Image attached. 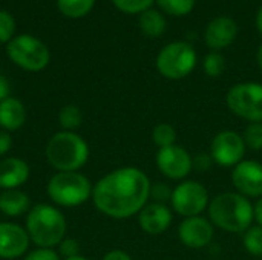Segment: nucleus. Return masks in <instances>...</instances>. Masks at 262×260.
<instances>
[{
    "label": "nucleus",
    "instance_id": "24",
    "mask_svg": "<svg viewBox=\"0 0 262 260\" xmlns=\"http://www.w3.org/2000/svg\"><path fill=\"white\" fill-rule=\"evenodd\" d=\"M244 250L252 256H262V227L252 225L247 231L243 233Z\"/></svg>",
    "mask_w": 262,
    "mask_h": 260
},
{
    "label": "nucleus",
    "instance_id": "1",
    "mask_svg": "<svg viewBox=\"0 0 262 260\" xmlns=\"http://www.w3.org/2000/svg\"><path fill=\"white\" fill-rule=\"evenodd\" d=\"M149 176L137 167H121L103 176L92 190L97 210L114 219L138 215L149 202Z\"/></svg>",
    "mask_w": 262,
    "mask_h": 260
},
{
    "label": "nucleus",
    "instance_id": "34",
    "mask_svg": "<svg viewBox=\"0 0 262 260\" xmlns=\"http://www.w3.org/2000/svg\"><path fill=\"white\" fill-rule=\"evenodd\" d=\"M11 146H12L11 135L6 130H0V156L6 155L9 152Z\"/></svg>",
    "mask_w": 262,
    "mask_h": 260
},
{
    "label": "nucleus",
    "instance_id": "12",
    "mask_svg": "<svg viewBox=\"0 0 262 260\" xmlns=\"http://www.w3.org/2000/svg\"><path fill=\"white\" fill-rule=\"evenodd\" d=\"M215 236V227L209 218L192 216L184 218L178 225V238L181 244L190 250H201L212 244Z\"/></svg>",
    "mask_w": 262,
    "mask_h": 260
},
{
    "label": "nucleus",
    "instance_id": "8",
    "mask_svg": "<svg viewBox=\"0 0 262 260\" xmlns=\"http://www.w3.org/2000/svg\"><path fill=\"white\" fill-rule=\"evenodd\" d=\"M226 104L235 116L247 123H262V84L249 81L232 86Z\"/></svg>",
    "mask_w": 262,
    "mask_h": 260
},
{
    "label": "nucleus",
    "instance_id": "38",
    "mask_svg": "<svg viewBox=\"0 0 262 260\" xmlns=\"http://www.w3.org/2000/svg\"><path fill=\"white\" fill-rule=\"evenodd\" d=\"M256 28H258V31L262 34V6L259 8L258 14H256Z\"/></svg>",
    "mask_w": 262,
    "mask_h": 260
},
{
    "label": "nucleus",
    "instance_id": "19",
    "mask_svg": "<svg viewBox=\"0 0 262 260\" xmlns=\"http://www.w3.org/2000/svg\"><path fill=\"white\" fill-rule=\"evenodd\" d=\"M29 210V198L20 190H5L0 195V211L6 216L15 218Z\"/></svg>",
    "mask_w": 262,
    "mask_h": 260
},
{
    "label": "nucleus",
    "instance_id": "32",
    "mask_svg": "<svg viewBox=\"0 0 262 260\" xmlns=\"http://www.w3.org/2000/svg\"><path fill=\"white\" fill-rule=\"evenodd\" d=\"M80 245L77 241L74 239H63L60 242V254L64 257V259H71V257H75V256H80Z\"/></svg>",
    "mask_w": 262,
    "mask_h": 260
},
{
    "label": "nucleus",
    "instance_id": "9",
    "mask_svg": "<svg viewBox=\"0 0 262 260\" xmlns=\"http://www.w3.org/2000/svg\"><path fill=\"white\" fill-rule=\"evenodd\" d=\"M210 196L207 188L193 179H184L172 190L170 208L173 213L183 218L201 216L207 211Z\"/></svg>",
    "mask_w": 262,
    "mask_h": 260
},
{
    "label": "nucleus",
    "instance_id": "4",
    "mask_svg": "<svg viewBox=\"0 0 262 260\" xmlns=\"http://www.w3.org/2000/svg\"><path fill=\"white\" fill-rule=\"evenodd\" d=\"M88 143L74 132H58L46 146V159L58 172H77L88 162Z\"/></svg>",
    "mask_w": 262,
    "mask_h": 260
},
{
    "label": "nucleus",
    "instance_id": "6",
    "mask_svg": "<svg viewBox=\"0 0 262 260\" xmlns=\"http://www.w3.org/2000/svg\"><path fill=\"white\" fill-rule=\"evenodd\" d=\"M6 55L14 64L29 72H40L51 61L48 46L37 37L28 34L17 35L9 41L6 44Z\"/></svg>",
    "mask_w": 262,
    "mask_h": 260
},
{
    "label": "nucleus",
    "instance_id": "13",
    "mask_svg": "<svg viewBox=\"0 0 262 260\" xmlns=\"http://www.w3.org/2000/svg\"><path fill=\"white\" fill-rule=\"evenodd\" d=\"M232 185L236 193L246 198H262V164L255 159H244L232 169Z\"/></svg>",
    "mask_w": 262,
    "mask_h": 260
},
{
    "label": "nucleus",
    "instance_id": "22",
    "mask_svg": "<svg viewBox=\"0 0 262 260\" xmlns=\"http://www.w3.org/2000/svg\"><path fill=\"white\" fill-rule=\"evenodd\" d=\"M152 141L158 149L177 144V129L169 123H158L152 130Z\"/></svg>",
    "mask_w": 262,
    "mask_h": 260
},
{
    "label": "nucleus",
    "instance_id": "15",
    "mask_svg": "<svg viewBox=\"0 0 262 260\" xmlns=\"http://www.w3.org/2000/svg\"><path fill=\"white\" fill-rule=\"evenodd\" d=\"M28 231L17 224H0V259H17L29 247Z\"/></svg>",
    "mask_w": 262,
    "mask_h": 260
},
{
    "label": "nucleus",
    "instance_id": "2",
    "mask_svg": "<svg viewBox=\"0 0 262 260\" xmlns=\"http://www.w3.org/2000/svg\"><path fill=\"white\" fill-rule=\"evenodd\" d=\"M207 218L213 227L227 233L243 234L253 225V204L236 192H224L210 199Z\"/></svg>",
    "mask_w": 262,
    "mask_h": 260
},
{
    "label": "nucleus",
    "instance_id": "3",
    "mask_svg": "<svg viewBox=\"0 0 262 260\" xmlns=\"http://www.w3.org/2000/svg\"><path fill=\"white\" fill-rule=\"evenodd\" d=\"M29 239L40 248L60 245L66 234V219L60 210L48 204H38L29 210L26 218Z\"/></svg>",
    "mask_w": 262,
    "mask_h": 260
},
{
    "label": "nucleus",
    "instance_id": "18",
    "mask_svg": "<svg viewBox=\"0 0 262 260\" xmlns=\"http://www.w3.org/2000/svg\"><path fill=\"white\" fill-rule=\"evenodd\" d=\"M26 120V110L20 100L8 97L0 103V127L6 132L18 130Z\"/></svg>",
    "mask_w": 262,
    "mask_h": 260
},
{
    "label": "nucleus",
    "instance_id": "28",
    "mask_svg": "<svg viewBox=\"0 0 262 260\" xmlns=\"http://www.w3.org/2000/svg\"><path fill=\"white\" fill-rule=\"evenodd\" d=\"M154 2L155 0H112L115 8L126 14H141L150 9Z\"/></svg>",
    "mask_w": 262,
    "mask_h": 260
},
{
    "label": "nucleus",
    "instance_id": "35",
    "mask_svg": "<svg viewBox=\"0 0 262 260\" xmlns=\"http://www.w3.org/2000/svg\"><path fill=\"white\" fill-rule=\"evenodd\" d=\"M101 260H132V257L126 253V251H121V250H112L109 251L104 257Z\"/></svg>",
    "mask_w": 262,
    "mask_h": 260
},
{
    "label": "nucleus",
    "instance_id": "14",
    "mask_svg": "<svg viewBox=\"0 0 262 260\" xmlns=\"http://www.w3.org/2000/svg\"><path fill=\"white\" fill-rule=\"evenodd\" d=\"M173 221V211L167 204L147 202L144 208L138 213L140 228L152 236L163 234L169 230Z\"/></svg>",
    "mask_w": 262,
    "mask_h": 260
},
{
    "label": "nucleus",
    "instance_id": "26",
    "mask_svg": "<svg viewBox=\"0 0 262 260\" xmlns=\"http://www.w3.org/2000/svg\"><path fill=\"white\" fill-rule=\"evenodd\" d=\"M203 67H204V72H206L210 78H218V77H221L223 72L226 70V60H224V57H223L220 52L212 51V52H209V54L204 57Z\"/></svg>",
    "mask_w": 262,
    "mask_h": 260
},
{
    "label": "nucleus",
    "instance_id": "29",
    "mask_svg": "<svg viewBox=\"0 0 262 260\" xmlns=\"http://www.w3.org/2000/svg\"><path fill=\"white\" fill-rule=\"evenodd\" d=\"M15 32V20L12 14L0 9V43H9L14 38Z\"/></svg>",
    "mask_w": 262,
    "mask_h": 260
},
{
    "label": "nucleus",
    "instance_id": "30",
    "mask_svg": "<svg viewBox=\"0 0 262 260\" xmlns=\"http://www.w3.org/2000/svg\"><path fill=\"white\" fill-rule=\"evenodd\" d=\"M172 190L166 182H154L150 185L149 199L157 204H169L172 198Z\"/></svg>",
    "mask_w": 262,
    "mask_h": 260
},
{
    "label": "nucleus",
    "instance_id": "27",
    "mask_svg": "<svg viewBox=\"0 0 262 260\" xmlns=\"http://www.w3.org/2000/svg\"><path fill=\"white\" fill-rule=\"evenodd\" d=\"M243 139L247 149L253 152L262 150V123H249L244 129Z\"/></svg>",
    "mask_w": 262,
    "mask_h": 260
},
{
    "label": "nucleus",
    "instance_id": "23",
    "mask_svg": "<svg viewBox=\"0 0 262 260\" xmlns=\"http://www.w3.org/2000/svg\"><path fill=\"white\" fill-rule=\"evenodd\" d=\"M58 121H60V126L64 129V132H72L75 129H78L83 121L80 107H77L74 104L64 106L58 113Z\"/></svg>",
    "mask_w": 262,
    "mask_h": 260
},
{
    "label": "nucleus",
    "instance_id": "21",
    "mask_svg": "<svg viewBox=\"0 0 262 260\" xmlns=\"http://www.w3.org/2000/svg\"><path fill=\"white\" fill-rule=\"evenodd\" d=\"M95 0H57L58 11L69 18H81L92 11Z\"/></svg>",
    "mask_w": 262,
    "mask_h": 260
},
{
    "label": "nucleus",
    "instance_id": "31",
    "mask_svg": "<svg viewBox=\"0 0 262 260\" xmlns=\"http://www.w3.org/2000/svg\"><path fill=\"white\" fill-rule=\"evenodd\" d=\"M213 164L215 162H213L210 153H198V155L193 156V170H196L200 173L209 172Z\"/></svg>",
    "mask_w": 262,
    "mask_h": 260
},
{
    "label": "nucleus",
    "instance_id": "33",
    "mask_svg": "<svg viewBox=\"0 0 262 260\" xmlns=\"http://www.w3.org/2000/svg\"><path fill=\"white\" fill-rule=\"evenodd\" d=\"M23 260H60V256L51 248H38L29 253Z\"/></svg>",
    "mask_w": 262,
    "mask_h": 260
},
{
    "label": "nucleus",
    "instance_id": "40",
    "mask_svg": "<svg viewBox=\"0 0 262 260\" xmlns=\"http://www.w3.org/2000/svg\"><path fill=\"white\" fill-rule=\"evenodd\" d=\"M64 260H89V259H86V257H83V256H75V257H71V259H64Z\"/></svg>",
    "mask_w": 262,
    "mask_h": 260
},
{
    "label": "nucleus",
    "instance_id": "16",
    "mask_svg": "<svg viewBox=\"0 0 262 260\" xmlns=\"http://www.w3.org/2000/svg\"><path fill=\"white\" fill-rule=\"evenodd\" d=\"M238 35V25L232 17H215L206 28L204 40L212 51H221L229 48Z\"/></svg>",
    "mask_w": 262,
    "mask_h": 260
},
{
    "label": "nucleus",
    "instance_id": "7",
    "mask_svg": "<svg viewBox=\"0 0 262 260\" xmlns=\"http://www.w3.org/2000/svg\"><path fill=\"white\" fill-rule=\"evenodd\" d=\"M196 66V52L187 41H172L157 55V69L167 80H183Z\"/></svg>",
    "mask_w": 262,
    "mask_h": 260
},
{
    "label": "nucleus",
    "instance_id": "11",
    "mask_svg": "<svg viewBox=\"0 0 262 260\" xmlns=\"http://www.w3.org/2000/svg\"><path fill=\"white\" fill-rule=\"evenodd\" d=\"M155 161L161 175L172 181H184L193 170V156L178 144L158 149Z\"/></svg>",
    "mask_w": 262,
    "mask_h": 260
},
{
    "label": "nucleus",
    "instance_id": "5",
    "mask_svg": "<svg viewBox=\"0 0 262 260\" xmlns=\"http://www.w3.org/2000/svg\"><path fill=\"white\" fill-rule=\"evenodd\" d=\"M91 181L77 172H58L48 184V195L52 202L61 207H77L92 196Z\"/></svg>",
    "mask_w": 262,
    "mask_h": 260
},
{
    "label": "nucleus",
    "instance_id": "17",
    "mask_svg": "<svg viewBox=\"0 0 262 260\" xmlns=\"http://www.w3.org/2000/svg\"><path fill=\"white\" fill-rule=\"evenodd\" d=\"M29 178V166L20 158H6L0 161V188L15 190Z\"/></svg>",
    "mask_w": 262,
    "mask_h": 260
},
{
    "label": "nucleus",
    "instance_id": "39",
    "mask_svg": "<svg viewBox=\"0 0 262 260\" xmlns=\"http://www.w3.org/2000/svg\"><path fill=\"white\" fill-rule=\"evenodd\" d=\"M256 61H258V66L262 70V44L258 48V52H256Z\"/></svg>",
    "mask_w": 262,
    "mask_h": 260
},
{
    "label": "nucleus",
    "instance_id": "10",
    "mask_svg": "<svg viewBox=\"0 0 262 260\" xmlns=\"http://www.w3.org/2000/svg\"><path fill=\"white\" fill-rule=\"evenodd\" d=\"M246 143L243 135L235 130L218 132L210 143V156L220 167H235L246 156Z\"/></svg>",
    "mask_w": 262,
    "mask_h": 260
},
{
    "label": "nucleus",
    "instance_id": "36",
    "mask_svg": "<svg viewBox=\"0 0 262 260\" xmlns=\"http://www.w3.org/2000/svg\"><path fill=\"white\" fill-rule=\"evenodd\" d=\"M9 97V83L6 80V77H3L0 74V103L3 100H6Z\"/></svg>",
    "mask_w": 262,
    "mask_h": 260
},
{
    "label": "nucleus",
    "instance_id": "37",
    "mask_svg": "<svg viewBox=\"0 0 262 260\" xmlns=\"http://www.w3.org/2000/svg\"><path fill=\"white\" fill-rule=\"evenodd\" d=\"M253 215H255V222L256 225L262 227V198L256 201V204L253 205Z\"/></svg>",
    "mask_w": 262,
    "mask_h": 260
},
{
    "label": "nucleus",
    "instance_id": "25",
    "mask_svg": "<svg viewBox=\"0 0 262 260\" xmlns=\"http://www.w3.org/2000/svg\"><path fill=\"white\" fill-rule=\"evenodd\" d=\"M158 6L170 15H187L195 6V0H157Z\"/></svg>",
    "mask_w": 262,
    "mask_h": 260
},
{
    "label": "nucleus",
    "instance_id": "20",
    "mask_svg": "<svg viewBox=\"0 0 262 260\" xmlns=\"http://www.w3.org/2000/svg\"><path fill=\"white\" fill-rule=\"evenodd\" d=\"M138 25H140L141 32L149 38H157V37L163 35V32L166 31L164 15L160 11L152 9V8L140 14Z\"/></svg>",
    "mask_w": 262,
    "mask_h": 260
}]
</instances>
